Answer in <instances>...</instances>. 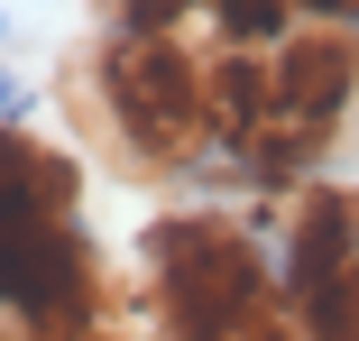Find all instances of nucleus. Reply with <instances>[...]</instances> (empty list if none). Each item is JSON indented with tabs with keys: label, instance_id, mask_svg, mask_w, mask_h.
I'll list each match as a JSON object with an SVG mask.
<instances>
[{
	"label": "nucleus",
	"instance_id": "f257e3e1",
	"mask_svg": "<svg viewBox=\"0 0 359 341\" xmlns=\"http://www.w3.org/2000/svg\"><path fill=\"white\" fill-rule=\"evenodd\" d=\"M74 129L138 185H175L212 157V37H93L65 55Z\"/></svg>",
	"mask_w": 359,
	"mask_h": 341
},
{
	"label": "nucleus",
	"instance_id": "f03ea898",
	"mask_svg": "<svg viewBox=\"0 0 359 341\" xmlns=\"http://www.w3.org/2000/svg\"><path fill=\"white\" fill-rule=\"evenodd\" d=\"M148 323L157 341H240L285 314V277L267 267L240 213H166L148 222Z\"/></svg>",
	"mask_w": 359,
	"mask_h": 341
},
{
	"label": "nucleus",
	"instance_id": "7ed1b4c3",
	"mask_svg": "<svg viewBox=\"0 0 359 341\" xmlns=\"http://www.w3.org/2000/svg\"><path fill=\"white\" fill-rule=\"evenodd\" d=\"M285 314L304 341H359V194L304 185L285 194Z\"/></svg>",
	"mask_w": 359,
	"mask_h": 341
},
{
	"label": "nucleus",
	"instance_id": "20e7f679",
	"mask_svg": "<svg viewBox=\"0 0 359 341\" xmlns=\"http://www.w3.org/2000/svg\"><path fill=\"white\" fill-rule=\"evenodd\" d=\"M267 74H276V120L313 129L323 148H341L359 129V28H313L295 19L267 46Z\"/></svg>",
	"mask_w": 359,
	"mask_h": 341
},
{
	"label": "nucleus",
	"instance_id": "39448f33",
	"mask_svg": "<svg viewBox=\"0 0 359 341\" xmlns=\"http://www.w3.org/2000/svg\"><path fill=\"white\" fill-rule=\"evenodd\" d=\"M74 157L28 139V129H0V231H28V222H74Z\"/></svg>",
	"mask_w": 359,
	"mask_h": 341
},
{
	"label": "nucleus",
	"instance_id": "423d86ee",
	"mask_svg": "<svg viewBox=\"0 0 359 341\" xmlns=\"http://www.w3.org/2000/svg\"><path fill=\"white\" fill-rule=\"evenodd\" d=\"M212 46H276L295 28V0H203Z\"/></svg>",
	"mask_w": 359,
	"mask_h": 341
},
{
	"label": "nucleus",
	"instance_id": "0eeeda50",
	"mask_svg": "<svg viewBox=\"0 0 359 341\" xmlns=\"http://www.w3.org/2000/svg\"><path fill=\"white\" fill-rule=\"evenodd\" d=\"M203 0H102V37H194Z\"/></svg>",
	"mask_w": 359,
	"mask_h": 341
}]
</instances>
